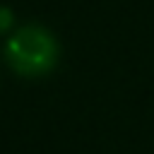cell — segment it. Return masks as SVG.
<instances>
[{"label": "cell", "instance_id": "1", "mask_svg": "<svg viewBox=\"0 0 154 154\" xmlns=\"http://www.w3.org/2000/svg\"><path fill=\"white\" fill-rule=\"evenodd\" d=\"M10 65L26 77L46 75L58 63V43L43 26H24L7 41Z\"/></svg>", "mask_w": 154, "mask_h": 154}, {"label": "cell", "instance_id": "2", "mask_svg": "<svg viewBox=\"0 0 154 154\" xmlns=\"http://www.w3.org/2000/svg\"><path fill=\"white\" fill-rule=\"evenodd\" d=\"M10 26H12V12L7 7H0V31H5Z\"/></svg>", "mask_w": 154, "mask_h": 154}]
</instances>
